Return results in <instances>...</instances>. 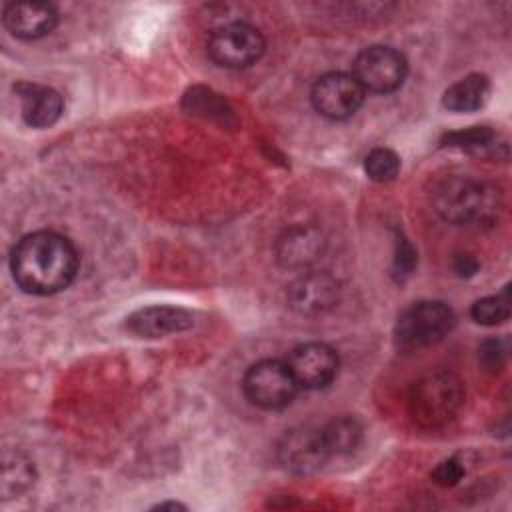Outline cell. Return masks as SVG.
<instances>
[{"label":"cell","mask_w":512,"mask_h":512,"mask_svg":"<svg viewBox=\"0 0 512 512\" xmlns=\"http://www.w3.org/2000/svg\"><path fill=\"white\" fill-rule=\"evenodd\" d=\"M14 282L28 294H56L74 280L78 254L74 244L52 230L26 234L10 254Z\"/></svg>","instance_id":"cell-1"},{"label":"cell","mask_w":512,"mask_h":512,"mask_svg":"<svg viewBox=\"0 0 512 512\" xmlns=\"http://www.w3.org/2000/svg\"><path fill=\"white\" fill-rule=\"evenodd\" d=\"M432 204L434 210L452 224H486L500 208L498 190L468 176L442 180L434 188Z\"/></svg>","instance_id":"cell-2"},{"label":"cell","mask_w":512,"mask_h":512,"mask_svg":"<svg viewBox=\"0 0 512 512\" xmlns=\"http://www.w3.org/2000/svg\"><path fill=\"white\" fill-rule=\"evenodd\" d=\"M464 402L462 380L448 370H430L410 388L408 410L422 428H438L456 416Z\"/></svg>","instance_id":"cell-3"},{"label":"cell","mask_w":512,"mask_h":512,"mask_svg":"<svg viewBox=\"0 0 512 512\" xmlns=\"http://www.w3.org/2000/svg\"><path fill=\"white\" fill-rule=\"evenodd\" d=\"M242 390L252 406L262 410H282L292 404L300 388L286 362L266 358L254 362L246 370Z\"/></svg>","instance_id":"cell-4"},{"label":"cell","mask_w":512,"mask_h":512,"mask_svg":"<svg viewBox=\"0 0 512 512\" xmlns=\"http://www.w3.org/2000/svg\"><path fill=\"white\" fill-rule=\"evenodd\" d=\"M454 326V312L438 300H422L408 306L396 322V342L402 348H422L442 340Z\"/></svg>","instance_id":"cell-5"},{"label":"cell","mask_w":512,"mask_h":512,"mask_svg":"<svg viewBox=\"0 0 512 512\" xmlns=\"http://www.w3.org/2000/svg\"><path fill=\"white\" fill-rule=\"evenodd\" d=\"M266 42L262 32L248 22H230L216 28L208 38L210 58L230 70H242L260 60Z\"/></svg>","instance_id":"cell-6"},{"label":"cell","mask_w":512,"mask_h":512,"mask_svg":"<svg viewBox=\"0 0 512 512\" xmlns=\"http://www.w3.org/2000/svg\"><path fill=\"white\" fill-rule=\"evenodd\" d=\"M406 58L392 46H368L354 58L352 76L364 92L388 94L402 86L406 78Z\"/></svg>","instance_id":"cell-7"},{"label":"cell","mask_w":512,"mask_h":512,"mask_svg":"<svg viewBox=\"0 0 512 512\" xmlns=\"http://www.w3.org/2000/svg\"><path fill=\"white\" fill-rule=\"evenodd\" d=\"M364 88L348 72H328L320 76L310 92L314 110L328 120H346L364 102Z\"/></svg>","instance_id":"cell-8"},{"label":"cell","mask_w":512,"mask_h":512,"mask_svg":"<svg viewBox=\"0 0 512 512\" xmlns=\"http://www.w3.org/2000/svg\"><path fill=\"white\" fill-rule=\"evenodd\" d=\"M298 388L320 390L332 384L338 374V354L324 342H304L292 348L286 360Z\"/></svg>","instance_id":"cell-9"},{"label":"cell","mask_w":512,"mask_h":512,"mask_svg":"<svg viewBox=\"0 0 512 512\" xmlns=\"http://www.w3.org/2000/svg\"><path fill=\"white\" fill-rule=\"evenodd\" d=\"M280 464L294 474H312L330 458L320 428L286 430L276 446Z\"/></svg>","instance_id":"cell-10"},{"label":"cell","mask_w":512,"mask_h":512,"mask_svg":"<svg viewBox=\"0 0 512 512\" xmlns=\"http://www.w3.org/2000/svg\"><path fill=\"white\" fill-rule=\"evenodd\" d=\"M338 282L326 272H306L288 288V304L300 314H322L338 302Z\"/></svg>","instance_id":"cell-11"},{"label":"cell","mask_w":512,"mask_h":512,"mask_svg":"<svg viewBox=\"0 0 512 512\" xmlns=\"http://www.w3.org/2000/svg\"><path fill=\"white\" fill-rule=\"evenodd\" d=\"M2 20L10 34L32 40L52 32L58 22V12L48 2H8L2 8Z\"/></svg>","instance_id":"cell-12"},{"label":"cell","mask_w":512,"mask_h":512,"mask_svg":"<svg viewBox=\"0 0 512 512\" xmlns=\"http://www.w3.org/2000/svg\"><path fill=\"white\" fill-rule=\"evenodd\" d=\"M194 318L188 310L176 306H148L126 318V328L142 338H158L188 330Z\"/></svg>","instance_id":"cell-13"},{"label":"cell","mask_w":512,"mask_h":512,"mask_svg":"<svg viewBox=\"0 0 512 512\" xmlns=\"http://www.w3.org/2000/svg\"><path fill=\"white\" fill-rule=\"evenodd\" d=\"M324 236L314 226L288 228L276 244V258L286 268H308L324 250Z\"/></svg>","instance_id":"cell-14"},{"label":"cell","mask_w":512,"mask_h":512,"mask_svg":"<svg viewBox=\"0 0 512 512\" xmlns=\"http://www.w3.org/2000/svg\"><path fill=\"white\" fill-rule=\"evenodd\" d=\"M22 118L32 128H48L56 124L64 112L62 96L48 86L18 84L16 86Z\"/></svg>","instance_id":"cell-15"},{"label":"cell","mask_w":512,"mask_h":512,"mask_svg":"<svg viewBox=\"0 0 512 512\" xmlns=\"http://www.w3.org/2000/svg\"><path fill=\"white\" fill-rule=\"evenodd\" d=\"M490 94V80L484 74H468L444 92V106L452 112H474L484 106Z\"/></svg>","instance_id":"cell-16"},{"label":"cell","mask_w":512,"mask_h":512,"mask_svg":"<svg viewBox=\"0 0 512 512\" xmlns=\"http://www.w3.org/2000/svg\"><path fill=\"white\" fill-rule=\"evenodd\" d=\"M324 446L330 456H342L350 454L352 450L358 448L362 440V426L356 418L352 416H340L330 420L320 428Z\"/></svg>","instance_id":"cell-17"},{"label":"cell","mask_w":512,"mask_h":512,"mask_svg":"<svg viewBox=\"0 0 512 512\" xmlns=\"http://www.w3.org/2000/svg\"><path fill=\"white\" fill-rule=\"evenodd\" d=\"M34 466L32 462L20 454L12 452L4 456L2 464V494L4 498H16L26 492L34 484Z\"/></svg>","instance_id":"cell-18"},{"label":"cell","mask_w":512,"mask_h":512,"mask_svg":"<svg viewBox=\"0 0 512 512\" xmlns=\"http://www.w3.org/2000/svg\"><path fill=\"white\" fill-rule=\"evenodd\" d=\"M474 322L482 326H496L510 318V290L508 286L500 294L484 296L476 300L470 308Z\"/></svg>","instance_id":"cell-19"},{"label":"cell","mask_w":512,"mask_h":512,"mask_svg":"<svg viewBox=\"0 0 512 512\" xmlns=\"http://www.w3.org/2000/svg\"><path fill=\"white\" fill-rule=\"evenodd\" d=\"M364 170L376 182H390L400 170V158L390 148H374L364 160Z\"/></svg>","instance_id":"cell-20"},{"label":"cell","mask_w":512,"mask_h":512,"mask_svg":"<svg viewBox=\"0 0 512 512\" xmlns=\"http://www.w3.org/2000/svg\"><path fill=\"white\" fill-rule=\"evenodd\" d=\"M494 132L486 126H476L464 132H454L446 136V142L450 146H458V148H466V150H482V148H490L494 142Z\"/></svg>","instance_id":"cell-21"},{"label":"cell","mask_w":512,"mask_h":512,"mask_svg":"<svg viewBox=\"0 0 512 512\" xmlns=\"http://www.w3.org/2000/svg\"><path fill=\"white\" fill-rule=\"evenodd\" d=\"M464 476V466L458 458H446L440 464H436V468L430 472L432 482H436L438 486H454L462 480Z\"/></svg>","instance_id":"cell-22"},{"label":"cell","mask_w":512,"mask_h":512,"mask_svg":"<svg viewBox=\"0 0 512 512\" xmlns=\"http://www.w3.org/2000/svg\"><path fill=\"white\" fill-rule=\"evenodd\" d=\"M506 352V342L500 338H492L480 346L478 358L486 370H498L506 358Z\"/></svg>","instance_id":"cell-23"},{"label":"cell","mask_w":512,"mask_h":512,"mask_svg":"<svg viewBox=\"0 0 512 512\" xmlns=\"http://www.w3.org/2000/svg\"><path fill=\"white\" fill-rule=\"evenodd\" d=\"M414 264H416V252L412 250V246H410L406 240H402V242L398 244L396 268L402 270V274H410V270L414 268Z\"/></svg>","instance_id":"cell-24"},{"label":"cell","mask_w":512,"mask_h":512,"mask_svg":"<svg viewBox=\"0 0 512 512\" xmlns=\"http://www.w3.org/2000/svg\"><path fill=\"white\" fill-rule=\"evenodd\" d=\"M476 268H478V262H476L472 256H468V254H460V256H456V260H454V270H456L460 276H470V274L476 272Z\"/></svg>","instance_id":"cell-25"}]
</instances>
